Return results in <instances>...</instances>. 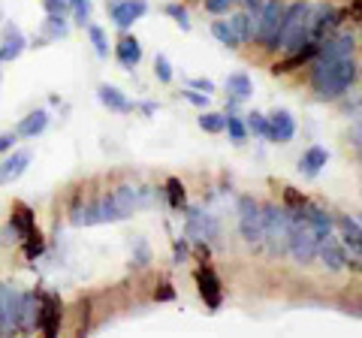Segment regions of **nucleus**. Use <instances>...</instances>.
I'll return each instance as SVG.
<instances>
[{
	"instance_id": "obj_40",
	"label": "nucleus",
	"mask_w": 362,
	"mask_h": 338,
	"mask_svg": "<svg viewBox=\"0 0 362 338\" xmlns=\"http://www.w3.org/2000/svg\"><path fill=\"white\" fill-rule=\"evenodd\" d=\"M45 13H54V16H70V4H66V0H45Z\"/></svg>"
},
{
	"instance_id": "obj_13",
	"label": "nucleus",
	"mask_w": 362,
	"mask_h": 338,
	"mask_svg": "<svg viewBox=\"0 0 362 338\" xmlns=\"http://www.w3.org/2000/svg\"><path fill=\"white\" fill-rule=\"evenodd\" d=\"M25 49H28V37L21 33V28L18 25H6L4 28V37H0V64L16 61Z\"/></svg>"
},
{
	"instance_id": "obj_49",
	"label": "nucleus",
	"mask_w": 362,
	"mask_h": 338,
	"mask_svg": "<svg viewBox=\"0 0 362 338\" xmlns=\"http://www.w3.org/2000/svg\"><path fill=\"white\" fill-rule=\"evenodd\" d=\"M359 157H362V145H359Z\"/></svg>"
},
{
	"instance_id": "obj_47",
	"label": "nucleus",
	"mask_w": 362,
	"mask_h": 338,
	"mask_svg": "<svg viewBox=\"0 0 362 338\" xmlns=\"http://www.w3.org/2000/svg\"><path fill=\"white\" fill-rule=\"evenodd\" d=\"M354 139H356V148H359V145H362V121L354 127Z\"/></svg>"
},
{
	"instance_id": "obj_48",
	"label": "nucleus",
	"mask_w": 362,
	"mask_h": 338,
	"mask_svg": "<svg viewBox=\"0 0 362 338\" xmlns=\"http://www.w3.org/2000/svg\"><path fill=\"white\" fill-rule=\"evenodd\" d=\"M154 109H157L154 103H142V112H145V115H154Z\"/></svg>"
},
{
	"instance_id": "obj_18",
	"label": "nucleus",
	"mask_w": 362,
	"mask_h": 338,
	"mask_svg": "<svg viewBox=\"0 0 362 338\" xmlns=\"http://www.w3.org/2000/svg\"><path fill=\"white\" fill-rule=\"evenodd\" d=\"M335 227H338V233H341L344 245L350 247V254L362 257V223H359L356 218L344 215V218H338V221H335Z\"/></svg>"
},
{
	"instance_id": "obj_11",
	"label": "nucleus",
	"mask_w": 362,
	"mask_h": 338,
	"mask_svg": "<svg viewBox=\"0 0 362 338\" xmlns=\"http://www.w3.org/2000/svg\"><path fill=\"white\" fill-rule=\"evenodd\" d=\"M354 49H356V37L354 33H338V37L326 40L317 46V61H341V58H354Z\"/></svg>"
},
{
	"instance_id": "obj_31",
	"label": "nucleus",
	"mask_w": 362,
	"mask_h": 338,
	"mask_svg": "<svg viewBox=\"0 0 362 338\" xmlns=\"http://www.w3.org/2000/svg\"><path fill=\"white\" fill-rule=\"evenodd\" d=\"M226 124V115H221V112H202L199 115V127L206 133H221Z\"/></svg>"
},
{
	"instance_id": "obj_8",
	"label": "nucleus",
	"mask_w": 362,
	"mask_h": 338,
	"mask_svg": "<svg viewBox=\"0 0 362 338\" xmlns=\"http://www.w3.org/2000/svg\"><path fill=\"white\" fill-rule=\"evenodd\" d=\"M112 199H115V206L124 218H130L133 211H142L145 206L151 202V190L148 187H133V185H121L112 190Z\"/></svg>"
},
{
	"instance_id": "obj_3",
	"label": "nucleus",
	"mask_w": 362,
	"mask_h": 338,
	"mask_svg": "<svg viewBox=\"0 0 362 338\" xmlns=\"http://www.w3.org/2000/svg\"><path fill=\"white\" fill-rule=\"evenodd\" d=\"M290 223H293L290 209L275 206V202L263 206V245H266L269 257H284L287 254Z\"/></svg>"
},
{
	"instance_id": "obj_25",
	"label": "nucleus",
	"mask_w": 362,
	"mask_h": 338,
	"mask_svg": "<svg viewBox=\"0 0 362 338\" xmlns=\"http://www.w3.org/2000/svg\"><path fill=\"white\" fill-rule=\"evenodd\" d=\"M226 94H230L235 103H242V100H247L254 94V85H251V78H247L245 73H233L230 78H226Z\"/></svg>"
},
{
	"instance_id": "obj_4",
	"label": "nucleus",
	"mask_w": 362,
	"mask_h": 338,
	"mask_svg": "<svg viewBox=\"0 0 362 338\" xmlns=\"http://www.w3.org/2000/svg\"><path fill=\"white\" fill-rule=\"evenodd\" d=\"M293 223H290V239H287V254L296 260L299 266H308L317 260V235L308 227L302 211H290Z\"/></svg>"
},
{
	"instance_id": "obj_20",
	"label": "nucleus",
	"mask_w": 362,
	"mask_h": 338,
	"mask_svg": "<svg viewBox=\"0 0 362 338\" xmlns=\"http://www.w3.org/2000/svg\"><path fill=\"white\" fill-rule=\"evenodd\" d=\"M115 58L118 64L124 66V70H136L142 61V46H139V40L136 37H121L118 40V46H115Z\"/></svg>"
},
{
	"instance_id": "obj_15",
	"label": "nucleus",
	"mask_w": 362,
	"mask_h": 338,
	"mask_svg": "<svg viewBox=\"0 0 362 338\" xmlns=\"http://www.w3.org/2000/svg\"><path fill=\"white\" fill-rule=\"evenodd\" d=\"M218 235V221H214L211 215H202V211H190L187 215V239L194 242H209Z\"/></svg>"
},
{
	"instance_id": "obj_30",
	"label": "nucleus",
	"mask_w": 362,
	"mask_h": 338,
	"mask_svg": "<svg viewBox=\"0 0 362 338\" xmlns=\"http://www.w3.org/2000/svg\"><path fill=\"white\" fill-rule=\"evenodd\" d=\"M70 4V13L76 18L78 28H88L90 25V0H66Z\"/></svg>"
},
{
	"instance_id": "obj_1",
	"label": "nucleus",
	"mask_w": 362,
	"mask_h": 338,
	"mask_svg": "<svg viewBox=\"0 0 362 338\" xmlns=\"http://www.w3.org/2000/svg\"><path fill=\"white\" fill-rule=\"evenodd\" d=\"M354 82H356V64H354V58L317 61L314 70H311V91L320 100L341 97Z\"/></svg>"
},
{
	"instance_id": "obj_35",
	"label": "nucleus",
	"mask_w": 362,
	"mask_h": 338,
	"mask_svg": "<svg viewBox=\"0 0 362 338\" xmlns=\"http://www.w3.org/2000/svg\"><path fill=\"white\" fill-rule=\"evenodd\" d=\"M223 130H230V139H233V142H245V139H247V127L242 124V118H235V115L226 118Z\"/></svg>"
},
{
	"instance_id": "obj_22",
	"label": "nucleus",
	"mask_w": 362,
	"mask_h": 338,
	"mask_svg": "<svg viewBox=\"0 0 362 338\" xmlns=\"http://www.w3.org/2000/svg\"><path fill=\"white\" fill-rule=\"evenodd\" d=\"M302 215H305V221H308V227L314 230V235H317V239H323V235H329V233L335 230V221H332L329 215H326L323 209H317V206H308V202H305Z\"/></svg>"
},
{
	"instance_id": "obj_6",
	"label": "nucleus",
	"mask_w": 362,
	"mask_h": 338,
	"mask_svg": "<svg viewBox=\"0 0 362 338\" xmlns=\"http://www.w3.org/2000/svg\"><path fill=\"white\" fill-rule=\"evenodd\" d=\"M284 0H269V4L254 16V40H259L266 49H275L278 40V28L284 18Z\"/></svg>"
},
{
	"instance_id": "obj_43",
	"label": "nucleus",
	"mask_w": 362,
	"mask_h": 338,
	"mask_svg": "<svg viewBox=\"0 0 362 338\" xmlns=\"http://www.w3.org/2000/svg\"><path fill=\"white\" fill-rule=\"evenodd\" d=\"M242 4H245V13H247V16H257L259 9L269 4V0H242Z\"/></svg>"
},
{
	"instance_id": "obj_9",
	"label": "nucleus",
	"mask_w": 362,
	"mask_h": 338,
	"mask_svg": "<svg viewBox=\"0 0 362 338\" xmlns=\"http://www.w3.org/2000/svg\"><path fill=\"white\" fill-rule=\"evenodd\" d=\"M106 9H109L112 21H115L121 30H127L130 25H136V21L148 13V4H145V0H109Z\"/></svg>"
},
{
	"instance_id": "obj_26",
	"label": "nucleus",
	"mask_w": 362,
	"mask_h": 338,
	"mask_svg": "<svg viewBox=\"0 0 362 338\" xmlns=\"http://www.w3.org/2000/svg\"><path fill=\"white\" fill-rule=\"evenodd\" d=\"M230 28H233L235 37H239V42L254 40V18L247 16V13H235V16L230 18Z\"/></svg>"
},
{
	"instance_id": "obj_44",
	"label": "nucleus",
	"mask_w": 362,
	"mask_h": 338,
	"mask_svg": "<svg viewBox=\"0 0 362 338\" xmlns=\"http://www.w3.org/2000/svg\"><path fill=\"white\" fill-rule=\"evenodd\" d=\"M13 239H16V230H13V223H6V227L0 230V242H4V245H9Z\"/></svg>"
},
{
	"instance_id": "obj_5",
	"label": "nucleus",
	"mask_w": 362,
	"mask_h": 338,
	"mask_svg": "<svg viewBox=\"0 0 362 338\" xmlns=\"http://www.w3.org/2000/svg\"><path fill=\"white\" fill-rule=\"evenodd\" d=\"M112 221H124V215L118 211L115 199L103 197L97 202H85V206H76L70 211V223L73 227H94V223H112Z\"/></svg>"
},
{
	"instance_id": "obj_19",
	"label": "nucleus",
	"mask_w": 362,
	"mask_h": 338,
	"mask_svg": "<svg viewBox=\"0 0 362 338\" xmlns=\"http://www.w3.org/2000/svg\"><path fill=\"white\" fill-rule=\"evenodd\" d=\"M9 223H13L18 239H25V235H30L37 230V215H33V209L25 206V202H16L13 211H9Z\"/></svg>"
},
{
	"instance_id": "obj_32",
	"label": "nucleus",
	"mask_w": 362,
	"mask_h": 338,
	"mask_svg": "<svg viewBox=\"0 0 362 338\" xmlns=\"http://www.w3.org/2000/svg\"><path fill=\"white\" fill-rule=\"evenodd\" d=\"M88 37H90V42H94V52L100 54V58H106V54H109V40H106L103 28H97V25H88Z\"/></svg>"
},
{
	"instance_id": "obj_42",
	"label": "nucleus",
	"mask_w": 362,
	"mask_h": 338,
	"mask_svg": "<svg viewBox=\"0 0 362 338\" xmlns=\"http://www.w3.org/2000/svg\"><path fill=\"white\" fill-rule=\"evenodd\" d=\"M16 142H18V133H0V154L9 151Z\"/></svg>"
},
{
	"instance_id": "obj_29",
	"label": "nucleus",
	"mask_w": 362,
	"mask_h": 338,
	"mask_svg": "<svg viewBox=\"0 0 362 338\" xmlns=\"http://www.w3.org/2000/svg\"><path fill=\"white\" fill-rule=\"evenodd\" d=\"M21 242H25V257H28V260H37V257L45 251V239H42V233H40V230H33V233L25 235Z\"/></svg>"
},
{
	"instance_id": "obj_14",
	"label": "nucleus",
	"mask_w": 362,
	"mask_h": 338,
	"mask_svg": "<svg viewBox=\"0 0 362 338\" xmlns=\"http://www.w3.org/2000/svg\"><path fill=\"white\" fill-rule=\"evenodd\" d=\"M197 284H199V296L206 299V305L211 311H218L221 308V281H218V275H214L209 266H199L197 269Z\"/></svg>"
},
{
	"instance_id": "obj_23",
	"label": "nucleus",
	"mask_w": 362,
	"mask_h": 338,
	"mask_svg": "<svg viewBox=\"0 0 362 338\" xmlns=\"http://www.w3.org/2000/svg\"><path fill=\"white\" fill-rule=\"evenodd\" d=\"M97 97H100V103H103L106 109H112V112H130L133 109V103L118 91L115 85H100L97 88Z\"/></svg>"
},
{
	"instance_id": "obj_28",
	"label": "nucleus",
	"mask_w": 362,
	"mask_h": 338,
	"mask_svg": "<svg viewBox=\"0 0 362 338\" xmlns=\"http://www.w3.org/2000/svg\"><path fill=\"white\" fill-rule=\"evenodd\" d=\"M66 30H70V25H66V16L49 13V18H45V37H49V40H64Z\"/></svg>"
},
{
	"instance_id": "obj_17",
	"label": "nucleus",
	"mask_w": 362,
	"mask_h": 338,
	"mask_svg": "<svg viewBox=\"0 0 362 338\" xmlns=\"http://www.w3.org/2000/svg\"><path fill=\"white\" fill-rule=\"evenodd\" d=\"M28 163H30V151H13L4 163H0V185H13V182H18V178L25 175Z\"/></svg>"
},
{
	"instance_id": "obj_2",
	"label": "nucleus",
	"mask_w": 362,
	"mask_h": 338,
	"mask_svg": "<svg viewBox=\"0 0 362 338\" xmlns=\"http://www.w3.org/2000/svg\"><path fill=\"white\" fill-rule=\"evenodd\" d=\"M311 4L305 0H296L284 9V18H281L278 28V40L275 49H287V52H299L302 46L311 42Z\"/></svg>"
},
{
	"instance_id": "obj_21",
	"label": "nucleus",
	"mask_w": 362,
	"mask_h": 338,
	"mask_svg": "<svg viewBox=\"0 0 362 338\" xmlns=\"http://www.w3.org/2000/svg\"><path fill=\"white\" fill-rule=\"evenodd\" d=\"M45 127H49V112H45V109H37V112H30L28 118H21V121H18L16 133H18V139H37Z\"/></svg>"
},
{
	"instance_id": "obj_12",
	"label": "nucleus",
	"mask_w": 362,
	"mask_h": 338,
	"mask_svg": "<svg viewBox=\"0 0 362 338\" xmlns=\"http://www.w3.org/2000/svg\"><path fill=\"white\" fill-rule=\"evenodd\" d=\"M317 257L323 260V266L329 269V272H341V269L347 266V251L344 245L335 239V235H323V239H317Z\"/></svg>"
},
{
	"instance_id": "obj_10",
	"label": "nucleus",
	"mask_w": 362,
	"mask_h": 338,
	"mask_svg": "<svg viewBox=\"0 0 362 338\" xmlns=\"http://www.w3.org/2000/svg\"><path fill=\"white\" fill-rule=\"evenodd\" d=\"M40 314H37V326L45 332V335H58V326H61V314H64V305L54 293H42L40 296Z\"/></svg>"
},
{
	"instance_id": "obj_7",
	"label": "nucleus",
	"mask_w": 362,
	"mask_h": 338,
	"mask_svg": "<svg viewBox=\"0 0 362 338\" xmlns=\"http://www.w3.org/2000/svg\"><path fill=\"white\" fill-rule=\"evenodd\" d=\"M239 233L247 245H263V206L251 197L239 199Z\"/></svg>"
},
{
	"instance_id": "obj_36",
	"label": "nucleus",
	"mask_w": 362,
	"mask_h": 338,
	"mask_svg": "<svg viewBox=\"0 0 362 338\" xmlns=\"http://www.w3.org/2000/svg\"><path fill=\"white\" fill-rule=\"evenodd\" d=\"M166 16H173V18H175V25H178L181 30H190V16H187V9H185V6L169 4V6H166Z\"/></svg>"
},
{
	"instance_id": "obj_39",
	"label": "nucleus",
	"mask_w": 362,
	"mask_h": 338,
	"mask_svg": "<svg viewBox=\"0 0 362 338\" xmlns=\"http://www.w3.org/2000/svg\"><path fill=\"white\" fill-rule=\"evenodd\" d=\"M230 6H233V0H206V9L211 16H223V13H230Z\"/></svg>"
},
{
	"instance_id": "obj_41",
	"label": "nucleus",
	"mask_w": 362,
	"mask_h": 338,
	"mask_svg": "<svg viewBox=\"0 0 362 338\" xmlns=\"http://www.w3.org/2000/svg\"><path fill=\"white\" fill-rule=\"evenodd\" d=\"M190 88H194V91L214 94V82H211V78H190Z\"/></svg>"
},
{
	"instance_id": "obj_16",
	"label": "nucleus",
	"mask_w": 362,
	"mask_h": 338,
	"mask_svg": "<svg viewBox=\"0 0 362 338\" xmlns=\"http://www.w3.org/2000/svg\"><path fill=\"white\" fill-rule=\"evenodd\" d=\"M293 133H296V121L287 109H278L269 115V139L272 142H290Z\"/></svg>"
},
{
	"instance_id": "obj_33",
	"label": "nucleus",
	"mask_w": 362,
	"mask_h": 338,
	"mask_svg": "<svg viewBox=\"0 0 362 338\" xmlns=\"http://www.w3.org/2000/svg\"><path fill=\"white\" fill-rule=\"evenodd\" d=\"M166 194H169V206H173V209L185 206V185H181L178 178H169V182H166Z\"/></svg>"
},
{
	"instance_id": "obj_38",
	"label": "nucleus",
	"mask_w": 362,
	"mask_h": 338,
	"mask_svg": "<svg viewBox=\"0 0 362 338\" xmlns=\"http://www.w3.org/2000/svg\"><path fill=\"white\" fill-rule=\"evenodd\" d=\"M181 97H185L187 103H194V106H199V109H206L211 94H199V91H194V88H187V91H181Z\"/></svg>"
},
{
	"instance_id": "obj_37",
	"label": "nucleus",
	"mask_w": 362,
	"mask_h": 338,
	"mask_svg": "<svg viewBox=\"0 0 362 338\" xmlns=\"http://www.w3.org/2000/svg\"><path fill=\"white\" fill-rule=\"evenodd\" d=\"M154 73H157L160 82H173V66H169L166 54H157V58H154Z\"/></svg>"
},
{
	"instance_id": "obj_27",
	"label": "nucleus",
	"mask_w": 362,
	"mask_h": 338,
	"mask_svg": "<svg viewBox=\"0 0 362 338\" xmlns=\"http://www.w3.org/2000/svg\"><path fill=\"white\" fill-rule=\"evenodd\" d=\"M211 33H214V40H218L221 46H230V49L242 46L239 37H235L233 28H230V21H214V25H211Z\"/></svg>"
},
{
	"instance_id": "obj_34",
	"label": "nucleus",
	"mask_w": 362,
	"mask_h": 338,
	"mask_svg": "<svg viewBox=\"0 0 362 338\" xmlns=\"http://www.w3.org/2000/svg\"><path fill=\"white\" fill-rule=\"evenodd\" d=\"M247 130L257 133V136H263V139H269V118L259 115V112H251V115H247Z\"/></svg>"
},
{
	"instance_id": "obj_46",
	"label": "nucleus",
	"mask_w": 362,
	"mask_h": 338,
	"mask_svg": "<svg viewBox=\"0 0 362 338\" xmlns=\"http://www.w3.org/2000/svg\"><path fill=\"white\" fill-rule=\"evenodd\" d=\"M173 296H175V293H173V287H169V284H163L160 293H154V299H173Z\"/></svg>"
},
{
	"instance_id": "obj_50",
	"label": "nucleus",
	"mask_w": 362,
	"mask_h": 338,
	"mask_svg": "<svg viewBox=\"0 0 362 338\" xmlns=\"http://www.w3.org/2000/svg\"><path fill=\"white\" fill-rule=\"evenodd\" d=\"M359 9H362V4H359Z\"/></svg>"
},
{
	"instance_id": "obj_45",
	"label": "nucleus",
	"mask_w": 362,
	"mask_h": 338,
	"mask_svg": "<svg viewBox=\"0 0 362 338\" xmlns=\"http://www.w3.org/2000/svg\"><path fill=\"white\" fill-rule=\"evenodd\" d=\"M185 254H187V245L185 242H175V263L181 266V260H185Z\"/></svg>"
},
{
	"instance_id": "obj_24",
	"label": "nucleus",
	"mask_w": 362,
	"mask_h": 338,
	"mask_svg": "<svg viewBox=\"0 0 362 338\" xmlns=\"http://www.w3.org/2000/svg\"><path fill=\"white\" fill-rule=\"evenodd\" d=\"M326 161H329V151L326 148H320V145H314V148H308L302 154V161H299V169L308 178H314L317 173H320V169L326 166Z\"/></svg>"
}]
</instances>
